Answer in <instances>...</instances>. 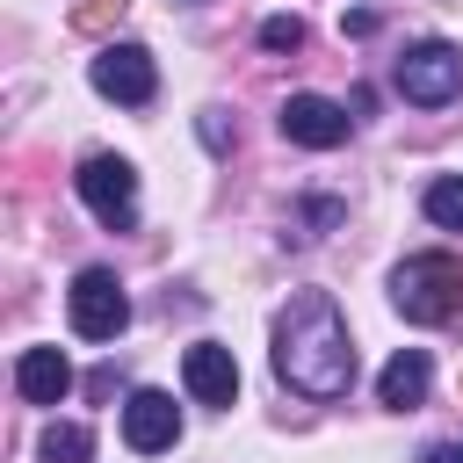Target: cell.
Segmentation results:
<instances>
[{"instance_id": "6da1fadb", "label": "cell", "mask_w": 463, "mask_h": 463, "mask_svg": "<svg viewBox=\"0 0 463 463\" xmlns=\"http://www.w3.org/2000/svg\"><path fill=\"white\" fill-rule=\"evenodd\" d=\"M275 376L304 398H347L354 383V340L326 289H297L275 318Z\"/></svg>"}, {"instance_id": "7a4b0ae2", "label": "cell", "mask_w": 463, "mask_h": 463, "mask_svg": "<svg viewBox=\"0 0 463 463\" xmlns=\"http://www.w3.org/2000/svg\"><path fill=\"white\" fill-rule=\"evenodd\" d=\"M391 304L412 326H449L463 311V253H412L391 268Z\"/></svg>"}, {"instance_id": "3957f363", "label": "cell", "mask_w": 463, "mask_h": 463, "mask_svg": "<svg viewBox=\"0 0 463 463\" xmlns=\"http://www.w3.org/2000/svg\"><path fill=\"white\" fill-rule=\"evenodd\" d=\"M65 318H72L80 340H116L130 326V297H123V282L109 268H80L72 289H65Z\"/></svg>"}, {"instance_id": "277c9868", "label": "cell", "mask_w": 463, "mask_h": 463, "mask_svg": "<svg viewBox=\"0 0 463 463\" xmlns=\"http://www.w3.org/2000/svg\"><path fill=\"white\" fill-rule=\"evenodd\" d=\"M398 94H405L412 109H441V101H456V94H463V51L441 43V36L412 43V51L398 58Z\"/></svg>"}, {"instance_id": "5b68a950", "label": "cell", "mask_w": 463, "mask_h": 463, "mask_svg": "<svg viewBox=\"0 0 463 463\" xmlns=\"http://www.w3.org/2000/svg\"><path fill=\"white\" fill-rule=\"evenodd\" d=\"M72 188H80V203H87V210H94L109 232H123V224L137 217V166H130V159H116V152L80 159Z\"/></svg>"}, {"instance_id": "8992f818", "label": "cell", "mask_w": 463, "mask_h": 463, "mask_svg": "<svg viewBox=\"0 0 463 463\" xmlns=\"http://www.w3.org/2000/svg\"><path fill=\"white\" fill-rule=\"evenodd\" d=\"M87 80H94V94H109V101H123V109H145V101L159 94V65H152L145 43H101V51L87 58Z\"/></svg>"}, {"instance_id": "52a82bcc", "label": "cell", "mask_w": 463, "mask_h": 463, "mask_svg": "<svg viewBox=\"0 0 463 463\" xmlns=\"http://www.w3.org/2000/svg\"><path fill=\"white\" fill-rule=\"evenodd\" d=\"M275 123H282V137L304 145V152H333V145H347V109L326 101V94H289Z\"/></svg>"}, {"instance_id": "ba28073f", "label": "cell", "mask_w": 463, "mask_h": 463, "mask_svg": "<svg viewBox=\"0 0 463 463\" xmlns=\"http://www.w3.org/2000/svg\"><path fill=\"white\" fill-rule=\"evenodd\" d=\"M123 441H130L137 456L174 449V441H181V405H174L166 391H130V405H123Z\"/></svg>"}, {"instance_id": "9c48e42d", "label": "cell", "mask_w": 463, "mask_h": 463, "mask_svg": "<svg viewBox=\"0 0 463 463\" xmlns=\"http://www.w3.org/2000/svg\"><path fill=\"white\" fill-rule=\"evenodd\" d=\"M181 383H188L195 405H232V398H239V362H232V347L195 340V347L181 354Z\"/></svg>"}, {"instance_id": "30bf717a", "label": "cell", "mask_w": 463, "mask_h": 463, "mask_svg": "<svg viewBox=\"0 0 463 463\" xmlns=\"http://www.w3.org/2000/svg\"><path fill=\"white\" fill-rule=\"evenodd\" d=\"M427 383H434V362H427V347H398V354L383 362V376H376V405H391V412H412V405L427 398Z\"/></svg>"}, {"instance_id": "8fae6325", "label": "cell", "mask_w": 463, "mask_h": 463, "mask_svg": "<svg viewBox=\"0 0 463 463\" xmlns=\"http://www.w3.org/2000/svg\"><path fill=\"white\" fill-rule=\"evenodd\" d=\"M14 391H22L29 405H58V398L72 391V362H65L58 347H22V362H14Z\"/></svg>"}, {"instance_id": "7c38bea8", "label": "cell", "mask_w": 463, "mask_h": 463, "mask_svg": "<svg viewBox=\"0 0 463 463\" xmlns=\"http://www.w3.org/2000/svg\"><path fill=\"white\" fill-rule=\"evenodd\" d=\"M43 463H94V434L80 420H51L43 427Z\"/></svg>"}, {"instance_id": "4fadbf2b", "label": "cell", "mask_w": 463, "mask_h": 463, "mask_svg": "<svg viewBox=\"0 0 463 463\" xmlns=\"http://www.w3.org/2000/svg\"><path fill=\"white\" fill-rule=\"evenodd\" d=\"M427 224L463 232V174H441V181L427 188Z\"/></svg>"}, {"instance_id": "5bb4252c", "label": "cell", "mask_w": 463, "mask_h": 463, "mask_svg": "<svg viewBox=\"0 0 463 463\" xmlns=\"http://www.w3.org/2000/svg\"><path fill=\"white\" fill-rule=\"evenodd\" d=\"M297 43H304V22L297 14H268L260 22V51H297Z\"/></svg>"}, {"instance_id": "9a60e30c", "label": "cell", "mask_w": 463, "mask_h": 463, "mask_svg": "<svg viewBox=\"0 0 463 463\" xmlns=\"http://www.w3.org/2000/svg\"><path fill=\"white\" fill-rule=\"evenodd\" d=\"M123 7H130V0H80V7H72V29H87V36H94V29L123 22Z\"/></svg>"}, {"instance_id": "2e32d148", "label": "cell", "mask_w": 463, "mask_h": 463, "mask_svg": "<svg viewBox=\"0 0 463 463\" xmlns=\"http://www.w3.org/2000/svg\"><path fill=\"white\" fill-rule=\"evenodd\" d=\"M304 217H311V224L326 232V224H340V203H326V195H311V203H304Z\"/></svg>"}, {"instance_id": "e0dca14e", "label": "cell", "mask_w": 463, "mask_h": 463, "mask_svg": "<svg viewBox=\"0 0 463 463\" xmlns=\"http://www.w3.org/2000/svg\"><path fill=\"white\" fill-rule=\"evenodd\" d=\"M420 463H449V449H427V456H420Z\"/></svg>"}, {"instance_id": "ac0fdd59", "label": "cell", "mask_w": 463, "mask_h": 463, "mask_svg": "<svg viewBox=\"0 0 463 463\" xmlns=\"http://www.w3.org/2000/svg\"><path fill=\"white\" fill-rule=\"evenodd\" d=\"M449 463H463V441H456V449H449Z\"/></svg>"}, {"instance_id": "d6986e66", "label": "cell", "mask_w": 463, "mask_h": 463, "mask_svg": "<svg viewBox=\"0 0 463 463\" xmlns=\"http://www.w3.org/2000/svg\"><path fill=\"white\" fill-rule=\"evenodd\" d=\"M188 7H195V0H188Z\"/></svg>"}]
</instances>
